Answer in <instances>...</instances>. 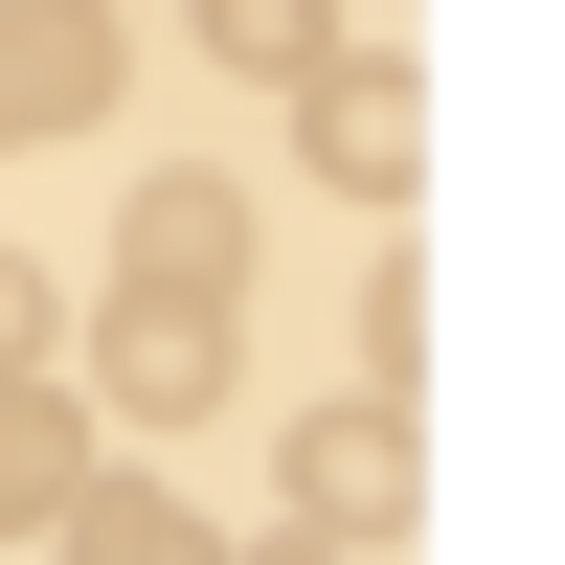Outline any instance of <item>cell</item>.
I'll return each instance as SVG.
<instances>
[{
    "label": "cell",
    "instance_id": "obj_7",
    "mask_svg": "<svg viewBox=\"0 0 565 565\" xmlns=\"http://www.w3.org/2000/svg\"><path fill=\"white\" fill-rule=\"evenodd\" d=\"M181 45H204V68H249V90H295L317 45H340V0H181Z\"/></svg>",
    "mask_w": 565,
    "mask_h": 565
},
{
    "label": "cell",
    "instance_id": "obj_8",
    "mask_svg": "<svg viewBox=\"0 0 565 565\" xmlns=\"http://www.w3.org/2000/svg\"><path fill=\"white\" fill-rule=\"evenodd\" d=\"M68 476H90V430H68V385H45V362H0V521H45Z\"/></svg>",
    "mask_w": 565,
    "mask_h": 565
},
{
    "label": "cell",
    "instance_id": "obj_10",
    "mask_svg": "<svg viewBox=\"0 0 565 565\" xmlns=\"http://www.w3.org/2000/svg\"><path fill=\"white\" fill-rule=\"evenodd\" d=\"M226 565H362V543H317V521H295V543H226Z\"/></svg>",
    "mask_w": 565,
    "mask_h": 565
},
{
    "label": "cell",
    "instance_id": "obj_2",
    "mask_svg": "<svg viewBox=\"0 0 565 565\" xmlns=\"http://www.w3.org/2000/svg\"><path fill=\"white\" fill-rule=\"evenodd\" d=\"M295 521H317V543H407V521H430V452H407V385H340V407L295 430Z\"/></svg>",
    "mask_w": 565,
    "mask_h": 565
},
{
    "label": "cell",
    "instance_id": "obj_6",
    "mask_svg": "<svg viewBox=\"0 0 565 565\" xmlns=\"http://www.w3.org/2000/svg\"><path fill=\"white\" fill-rule=\"evenodd\" d=\"M45 543H68V565H226L159 476H68V498H45Z\"/></svg>",
    "mask_w": 565,
    "mask_h": 565
},
{
    "label": "cell",
    "instance_id": "obj_4",
    "mask_svg": "<svg viewBox=\"0 0 565 565\" xmlns=\"http://www.w3.org/2000/svg\"><path fill=\"white\" fill-rule=\"evenodd\" d=\"M90 362H114V407H159V430H204V407H226V295H136V271H114V317H90Z\"/></svg>",
    "mask_w": 565,
    "mask_h": 565
},
{
    "label": "cell",
    "instance_id": "obj_5",
    "mask_svg": "<svg viewBox=\"0 0 565 565\" xmlns=\"http://www.w3.org/2000/svg\"><path fill=\"white\" fill-rule=\"evenodd\" d=\"M114 271H136V295H249V181H181V159H159Z\"/></svg>",
    "mask_w": 565,
    "mask_h": 565
},
{
    "label": "cell",
    "instance_id": "obj_9",
    "mask_svg": "<svg viewBox=\"0 0 565 565\" xmlns=\"http://www.w3.org/2000/svg\"><path fill=\"white\" fill-rule=\"evenodd\" d=\"M45 340H68V295H45L23 249H0V362H45Z\"/></svg>",
    "mask_w": 565,
    "mask_h": 565
},
{
    "label": "cell",
    "instance_id": "obj_1",
    "mask_svg": "<svg viewBox=\"0 0 565 565\" xmlns=\"http://www.w3.org/2000/svg\"><path fill=\"white\" fill-rule=\"evenodd\" d=\"M295 159L340 181V204H407V181H430V68H407V45H317L295 68Z\"/></svg>",
    "mask_w": 565,
    "mask_h": 565
},
{
    "label": "cell",
    "instance_id": "obj_3",
    "mask_svg": "<svg viewBox=\"0 0 565 565\" xmlns=\"http://www.w3.org/2000/svg\"><path fill=\"white\" fill-rule=\"evenodd\" d=\"M114 114V0H0V159Z\"/></svg>",
    "mask_w": 565,
    "mask_h": 565
}]
</instances>
